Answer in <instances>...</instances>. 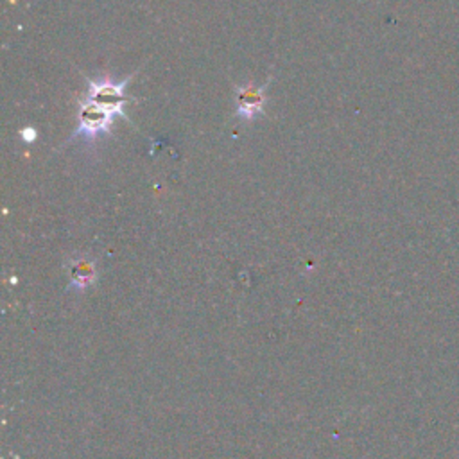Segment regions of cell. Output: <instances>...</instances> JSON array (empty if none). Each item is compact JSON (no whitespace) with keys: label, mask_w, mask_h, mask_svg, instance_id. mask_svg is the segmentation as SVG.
Here are the masks:
<instances>
[{"label":"cell","mask_w":459,"mask_h":459,"mask_svg":"<svg viewBox=\"0 0 459 459\" xmlns=\"http://www.w3.org/2000/svg\"><path fill=\"white\" fill-rule=\"evenodd\" d=\"M22 136H23L25 142L30 143L36 138V131L32 127H25V129H22Z\"/></svg>","instance_id":"277c9868"},{"label":"cell","mask_w":459,"mask_h":459,"mask_svg":"<svg viewBox=\"0 0 459 459\" xmlns=\"http://www.w3.org/2000/svg\"><path fill=\"white\" fill-rule=\"evenodd\" d=\"M235 91V113L240 120L251 122L264 113L265 86H238Z\"/></svg>","instance_id":"3957f363"},{"label":"cell","mask_w":459,"mask_h":459,"mask_svg":"<svg viewBox=\"0 0 459 459\" xmlns=\"http://www.w3.org/2000/svg\"><path fill=\"white\" fill-rule=\"evenodd\" d=\"M113 120V113L86 97L79 102V124L72 133V138L81 136L84 140H95L100 134H108Z\"/></svg>","instance_id":"7a4b0ae2"},{"label":"cell","mask_w":459,"mask_h":459,"mask_svg":"<svg viewBox=\"0 0 459 459\" xmlns=\"http://www.w3.org/2000/svg\"><path fill=\"white\" fill-rule=\"evenodd\" d=\"M133 79V75L124 77L122 81L115 82L111 79H86L88 82V93L86 97L93 102H97L99 106H102L104 109H108L109 113H113L115 117H122L126 120H129V117L124 113V106L127 104V97H126V86L129 84V81Z\"/></svg>","instance_id":"6da1fadb"}]
</instances>
